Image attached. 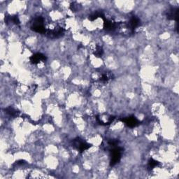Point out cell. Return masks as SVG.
<instances>
[{"instance_id": "1", "label": "cell", "mask_w": 179, "mask_h": 179, "mask_svg": "<svg viewBox=\"0 0 179 179\" xmlns=\"http://www.w3.org/2000/svg\"><path fill=\"white\" fill-rule=\"evenodd\" d=\"M45 60V56L43 55L38 53V54L34 55L31 58V62L34 64H38V63L41 62Z\"/></svg>"}, {"instance_id": "2", "label": "cell", "mask_w": 179, "mask_h": 179, "mask_svg": "<svg viewBox=\"0 0 179 179\" xmlns=\"http://www.w3.org/2000/svg\"><path fill=\"white\" fill-rule=\"evenodd\" d=\"M125 123L130 127H135L138 124V121L134 117H130V118H127L126 119L124 120Z\"/></svg>"}]
</instances>
